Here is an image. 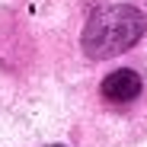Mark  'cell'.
<instances>
[{"label": "cell", "mask_w": 147, "mask_h": 147, "mask_svg": "<svg viewBox=\"0 0 147 147\" xmlns=\"http://www.w3.org/2000/svg\"><path fill=\"white\" fill-rule=\"evenodd\" d=\"M144 32V13L134 7H102L96 10L83 29V51L96 61L115 58L118 51L128 48L141 38Z\"/></svg>", "instance_id": "1"}, {"label": "cell", "mask_w": 147, "mask_h": 147, "mask_svg": "<svg viewBox=\"0 0 147 147\" xmlns=\"http://www.w3.org/2000/svg\"><path fill=\"white\" fill-rule=\"evenodd\" d=\"M99 93H102V99L109 106H128V102H134L141 96V77L134 70H128V67L125 70H112L102 80Z\"/></svg>", "instance_id": "2"}, {"label": "cell", "mask_w": 147, "mask_h": 147, "mask_svg": "<svg viewBox=\"0 0 147 147\" xmlns=\"http://www.w3.org/2000/svg\"><path fill=\"white\" fill-rule=\"evenodd\" d=\"M51 147H61V144H51Z\"/></svg>", "instance_id": "3"}]
</instances>
